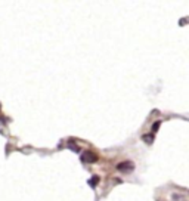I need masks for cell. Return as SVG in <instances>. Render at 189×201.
Returning a JSON list of instances; mask_svg holds the SVG:
<instances>
[{
    "label": "cell",
    "mask_w": 189,
    "mask_h": 201,
    "mask_svg": "<svg viewBox=\"0 0 189 201\" xmlns=\"http://www.w3.org/2000/svg\"><path fill=\"white\" fill-rule=\"evenodd\" d=\"M133 163L132 161H126V163H120L118 166H117V169L118 170H121V172H132L133 170Z\"/></svg>",
    "instance_id": "cell-1"
},
{
    "label": "cell",
    "mask_w": 189,
    "mask_h": 201,
    "mask_svg": "<svg viewBox=\"0 0 189 201\" xmlns=\"http://www.w3.org/2000/svg\"><path fill=\"white\" fill-rule=\"evenodd\" d=\"M96 160V155L94 154H92L90 151H87L84 155H83V161H87V163H90V161H94Z\"/></svg>",
    "instance_id": "cell-2"
},
{
    "label": "cell",
    "mask_w": 189,
    "mask_h": 201,
    "mask_svg": "<svg viewBox=\"0 0 189 201\" xmlns=\"http://www.w3.org/2000/svg\"><path fill=\"white\" fill-rule=\"evenodd\" d=\"M152 139H154V136H152V135H149V136H148V135H145V136H143V141H145L146 144H152Z\"/></svg>",
    "instance_id": "cell-3"
},
{
    "label": "cell",
    "mask_w": 189,
    "mask_h": 201,
    "mask_svg": "<svg viewBox=\"0 0 189 201\" xmlns=\"http://www.w3.org/2000/svg\"><path fill=\"white\" fill-rule=\"evenodd\" d=\"M160 126H161V123H160V121H155V123H154V126H152V133H155V132L158 130V127H160Z\"/></svg>",
    "instance_id": "cell-4"
},
{
    "label": "cell",
    "mask_w": 189,
    "mask_h": 201,
    "mask_svg": "<svg viewBox=\"0 0 189 201\" xmlns=\"http://www.w3.org/2000/svg\"><path fill=\"white\" fill-rule=\"evenodd\" d=\"M98 180H99L98 177H94V179H92V180H90V185H96V183H98Z\"/></svg>",
    "instance_id": "cell-5"
}]
</instances>
